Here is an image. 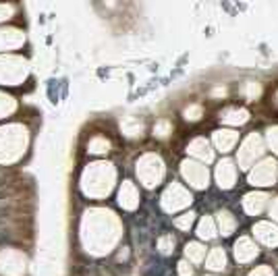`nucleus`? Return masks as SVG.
Returning a JSON list of instances; mask_svg holds the SVG:
<instances>
[{
    "label": "nucleus",
    "instance_id": "obj_1",
    "mask_svg": "<svg viewBox=\"0 0 278 276\" xmlns=\"http://www.w3.org/2000/svg\"><path fill=\"white\" fill-rule=\"evenodd\" d=\"M4 214H6V210H4V208H0V216H4Z\"/></svg>",
    "mask_w": 278,
    "mask_h": 276
}]
</instances>
